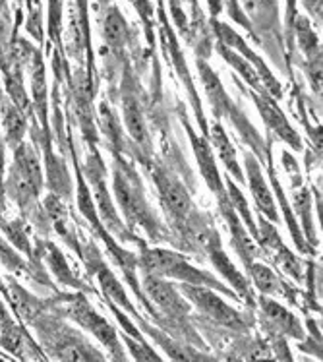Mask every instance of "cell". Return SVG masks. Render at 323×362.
Returning <instances> with one entry per match:
<instances>
[{"mask_svg": "<svg viewBox=\"0 0 323 362\" xmlns=\"http://www.w3.org/2000/svg\"><path fill=\"white\" fill-rule=\"evenodd\" d=\"M155 180H157V188L161 192L163 204L167 206L170 214L175 217H186L188 209H190V196L186 194L182 185L172 177H169V175H165V173L157 175Z\"/></svg>", "mask_w": 323, "mask_h": 362, "instance_id": "cell-6", "label": "cell"}, {"mask_svg": "<svg viewBox=\"0 0 323 362\" xmlns=\"http://www.w3.org/2000/svg\"><path fill=\"white\" fill-rule=\"evenodd\" d=\"M182 291L184 295L188 296L192 303L198 306L199 310L204 312L206 316H209L211 320H215V322H219L221 325L236 327V329H240V327L246 325L244 324L242 316H240L235 308H230L228 304L223 303L215 293L204 288V285H192V283H186V285H182Z\"/></svg>", "mask_w": 323, "mask_h": 362, "instance_id": "cell-2", "label": "cell"}, {"mask_svg": "<svg viewBox=\"0 0 323 362\" xmlns=\"http://www.w3.org/2000/svg\"><path fill=\"white\" fill-rule=\"evenodd\" d=\"M97 277H99V283H101V287H103L105 295L109 296V298H112V300L120 304V306H126L128 310H132V306H130V303H128L124 291H122V287H120L117 279H114V275L110 274L107 267L105 266L97 267Z\"/></svg>", "mask_w": 323, "mask_h": 362, "instance_id": "cell-14", "label": "cell"}, {"mask_svg": "<svg viewBox=\"0 0 323 362\" xmlns=\"http://www.w3.org/2000/svg\"><path fill=\"white\" fill-rule=\"evenodd\" d=\"M8 285L12 287L10 296H12V303H14L16 308L22 312L23 316H25L28 320L35 318L37 314L41 312V303H39L37 298H33L30 293H25L20 285H16L14 281H10Z\"/></svg>", "mask_w": 323, "mask_h": 362, "instance_id": "cell-13", "label": "cell"}, {"mask_svg": "<svg viewBox=\"0 0 323 362\" xmlns=\"http://www.w3.org/2000/svg\"><path fill=\"white\" fill-rule=\"evenodd\" d=\"M250 269H252V275H254V281H256V285L259 291L269 293V295L279 293L281 283H279V279L273 275L271 269H267V267L262 266V264H254V266H250Z\"/></svg>", "mask_w": 323, "mask_h": 362, "instance_id": "cell-17", "label": "cell"}, {"mask_svg": "<svg viewBox=\"0 0 323 362\" xmlns=\"http://www.w3.org/2000/svg\"><path fill=\"white\" fill-rule=\"evenodd\" d=\"M0 175H2V141H0Z\"/></svg>", "mask_w": 323, "mask_h": 362, "instance_id": "cell-20", "label": "cell"}, {"mask_svg": "<svg viewBox=\"0 0 323 362\" xmlns=\"http://www.w3.org/2000/svg\"><path fill=\"white\" fill-rule=\"evenodd\" d=\"M14 167L30 180V185L35 188L37 192H41V188H43V173H41V165H39L35 151L30 146H25V144L16 146Z\"/></svg>", "mask_w": 323, "mask_h": 362, "instance_id": "cell-8", "label": "cell"}, {"mask_svg": "<svg viewBox=\"0 0 323 362\" xmlns=\"http://www.w3.org/2000/svg\"><path fill=\"white\" fill-rule=\"evenodd\" d=\"M2 122L6 130L8 144L16 148L20 146L23 134H25V119H23L22 109H18L16 103H8V99H2Z\"/></svg>", "mask_w": 323, "mask_h": 362, "instance_id": "cell-10", "label": "cell"}, {"mask_svg": "<svg viewBox=\"0 0 323 362\" xmlns=\"http://www.w3.org/2000/svg\"><path fill=\"white\" fill-rule=\"evenodd\" d=\"M194 149H196V157H198L199 169H201V173H204V177H206L209 188L221 190L219 175H217V169H215V163H213V157H211V149H209V146H207L204 140L194 138Z\"/></svg>", "mask_w": 323, "mask_h": 362, "instance_id": "cell-11", "label": "cell"}, {"mask_svg": "<svg viewBox=\"0 0 323 362\" xmlns=\"http://www.w3.org/2000/svg\"><path fill=\"white\" fill-rule=\"evenodd\" d=\"M262 308H264L265 318L271 322L275 329H279L281 333L290 335V337H302V329L298 320L294 318L290 312L285 310L283 306L273 303L269 298H262Z\"/></svg>", "mask_w": 323, "mask_h": 362, "instance_id": "cell-7", "label": "cell"}, {"mask_svg": "<svg viewBox=\"0 0 323 362\" xmlns=\"http://www.w3.org/2000/svg\"><path fill=\"white\" fill-rule=\"evenodd\" d=\"M248 175H250V188H252V194H254V198H256V204L257 207L264 211L269 219H277V209H275V202H273V196L269 192V188L265 186V180L262 177V173L259 169L256 167V163L252 157H248Z\"/></svg>", "mask_w": 323, "mask_h": 362, "instance_id": "cell-9", "label": "cell"}, {"mask_svg": "<svg viewBox=\"0 0 323 362\" xmlns=\"http://www.w3.org/2000/svg\"><path fill=\"white\" fill-rule=\"evenodd\" d=\"M141 264L151 275H163V277H175L182 279L192 285H213L223 288L221 285L211 281V277L196 267H192L182 256L169 250H147L141 256Z\"/></svg>", "mask_w": 323, "mask_h": 362, "instance_id": "cell-1", "label": "cell"}, {"mask_svg": "<svg viewBox=\"0 0 323 362\" xmlns=\"http://www.w3.org/2000/svg\"><path fill=\"white\" fill-rule=\"evenodd\" d=\"M262 112H264L265 120L269 122V126H271L275 132H279L285 140H290L294 144V146H298V138H296V134L290 130V126L287 124V120H285V117L281 115V111L275 107V105L267 103V101H262Z\"/></svg>", "mask_w": 323, "mask_h": 362, "instance_id": "cell-12", "label": "cell"}, {"mask_svg": "<svg viewBox=\"0 0 323 362\" xmlns=\"http://www.w3.org/2000/svg\"><path fill=\"white\" fill-rule=\"evenodd\" d=\"M114 194H117V200L120 207L124 209L126 215L132 221L146 225L147 229L151 227V215L147 211L140 185H132V178L124 175L122 170H117V175H114Z\"/></svg>", "mask_w": 323, "mask_h": 362, "instance_id": "cell-3", "label": "cell"}, {"mask_svg": "<svg viewBox=\"0 0 323 362\" xmlns=\"http://www.w3.org/2000/svg\"><path fill=\"white\" fill-rule=\"evenodd\" d=\"M126 35L124 20L120 18L117 10H110L105 18V37L112 45H120Z\"/></svg>", "mask_w": 323, "mask_h": 362, "instance_id": "cell-18", "label": "cell"}, {"mask_svg": "<svg viewBox=\"0 0 323 362\" xmlns=\"http://www.w3.org/2000/svg\"><path fill=\"white\" fill-rule=\"evenodd\" d=\"M213 144H215V148L219 149L223 161L227 163V167L233 169V173H235L236 177L242 178V173H240V169H238V163H236L235 149H233V146L227 141V136H225V132H223V128H221V126H215Z\"/></svg>", "mask_w": 323, "mask_h": 362, "instance_id": "cell-16", "label": "cell"}, {"mask_svg": "<svg viewBox=\"0 0 323 362\" xmlns=\"http://www.w3.org/2000/svg\"><path fill=\"white\" fill-rule=\"evenodd\" d=\"M143 288L149 295V298L153 300L163 312H167L169 316H186L188 314V306L184 304L182 296L178 295L177 291L172 288V285L167 281H163L161 277L157 275H147L143 281Z\"/></svg>", "mask_w": 323, "mask_h": 362, "instance_id": "cell-5", "label": "cell"}, {"mask_svg": "<svg viewBox=\"0 0 323 362\" xmlns=\"http://www.w3.org/2000/svg\"><path fill=\"white\" fill-rule=\"evenodd\" d=\"M47 252H49V254H47V262L51 264V267L54 269V274H57V277H59L60 281L68 283V285H76L72 272L68 269L66 262H64V258H62V254H60L52 244H49V250Z\"/></svg>", "mask_w": 323, "mask_h": 362, "instance_id": "cell-19", "label": "cell"}, {"mask_svg": "<svg viewBox=\"0 0 323 362\" xmlns=\"http://www.w3.org/2000/svg\"><path fill=\"white\" fill-rule=\"evenodd\" d=\"M68 314H70L78 324H81L86 329H89V332L93 333L95 337H99V339L103 341L110 351L117 353L118 341L117 335H114V329H112V327H110V325L107 324V322H105V320L101 318V316L81 298V296H76V298L70 300Z\"/></svg>", "mask_w": 323, "mask_h": 362, "instance_id": "cell-4", "label": "cell"}, {"mask_svg": "<svg viewBox=\"0 0 323 362\" xmlns=\"http://www.w3.org/2000/svg\"><path fill=\"white\" fill-rule=\"evenodd\" d=\"M124 119L128 130L132 134V138L138 144H146L147 141V130L146 124H143V119H141V112L138 109V105L132 103V101H126L124 103Z\"/></svg>", "mask_w": 323, "mask_h": 362, "instance_id": "cell-15", "label": "cell"}]
</instances>
